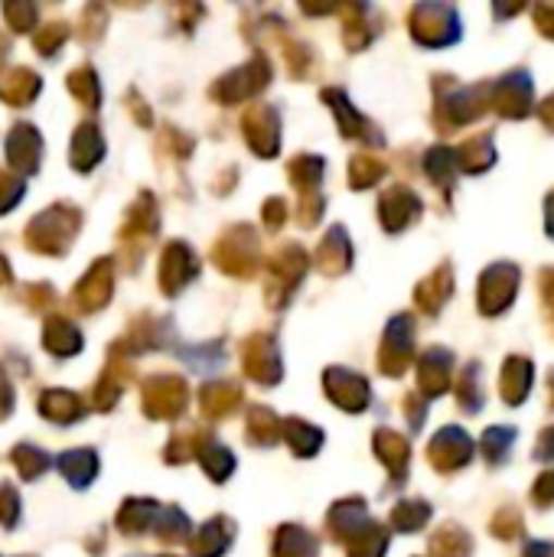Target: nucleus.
I'll use <instances>...</instances> for the list:
<instances>
[{"label": "nucleus", "instance_id": "f257e3e1", "mask_svg": "<svg viewBox=\"0 0 554 557\" xmlns=\"http://www.w3.org/2000/svg\"><path fill=\"white\" fill-rule=\"evenodd\" d=\"M82 228V212L69 202L49 206L26 225V248L36 255H65Z\"/></svg>", "mask_w": 554, "mask_h": 557}, {"label": "nucleus", "instance_id": "f03ea898", "mask_svg": "<svg viewBox=\"0 0 554 557\" xmlns=\"http://www.w3.org/2000/svg\"><path fill=\"white\" fill-rule=\"evenodd\" d=\"M212 261L232 277H251L261 261V242H258L255 228L238 225V228L225 232L212 248Z\"/></svg>", "mask_w": 554, "mask_h": 557}, {"label": "nucleus", "instance_id": "7ed1b4c3", "mask_svg": "<svg viewBox=\"0 0 554 557\" xmlns=\"http://www.w3.org/2000/svg\"><path fill=\"white\" fill-rule=\"evenodd\" d=\"M268 82H271V62H268V55L258 52V55H251L242 69L222 75V78L209 88V95H212L216 101H222V104H242V101L255 98Z\"/></svg>", "mask_w": 554, "mask_h": 557}, {"label": "nucleus", "instance_id": "20e7f679", "mask_svg": "<svg viewBox=\"0 0 554 557\" xmlns=\"http://www.w3.org/2000/svg\"><path fill=\"white\" fill-rule=\"evenodd\" d=\"M189 385L180 375H153L144 382V414L153 421H176L186 414Z\"/></svg>", "mask_w": 554, "mask_h": 557}, {"label": "nucleus", "instance_id": "39448f33", "mask_svg": "<svg viewBox=\"0 0 554 557\" xmlns=\"http://www.w3.org/2000/svg\"><path fill=\"white\" fill-rule=\"evenodd\" d=\"M304 271H307V255L300 245H284L274 258H268V300H271V307H281L294 294Z\"/></svg>", "mask_w": 554, "mask_h": 557}, {"label": "nucleus", "instance_id": "423d86ee", "mask_svg": "<svg viewBox=\"0 0 554 557\" xmlns=\"http://www.w3.org/2000/svg\"><path fill=\"white\" fill-rule=\"evenodd\" d=\"M242 131L258 157H274L281 150V114L271 104H251L242 117Z\"/></svg>", "mask_w": 554, "mask_h": 557}, {"label": "nucleus", "instance_id": "0eeeda50", "mask_svg": "<svg viewBox=\"0 0 554 557\" xmlns=\"http://www.w3.org/2000/svg\"><path fill=\"white\" fill-rule=\"evenodd\" d=\"M196 274H199V261H196L193 248H186L183 242H170L163 248L160 271H157V281H160L163 294L167 297H176Z\"/></svg>", "mask_w": 554, "mask_h": 557}, {"label": "nucleus", "instance_id": "6e6552de", "mask_svg": "<svg viewBox=\"0 0 554 557\" xmlns=\"http://www.w3.org/2000/svg\"><path fill=\"white\" fill-rule=\"evenodd\" d=\"M111 284H114V264L108 258L95 261L88 274L75 284L72 304L78 313H98L111 300Z\"/></svg>", "mask_w": 554, "mask_h": 557}, {"label": "nucleus", "instance_id": "1a4fd4ad", "mask_svg": "<svg viewBox=\"0 0 554 557\" xmlns=\"http://www.w3.org/2000/svg\"><path fill=\"white\" fill-rule=\"evenodd\" d=\"M242 362L248 379H255L258 385H278L281 382V352L278 343L271 336H251L242 346Z\"/></svg>", "mask_w": 554, "mask_h": 557}, {"label": "nucleus", "instance_id": "9d476101", "mask_svg": "<svg viewBox=\"0 0 554 557\" xmlns=\"http://www.w3.org/2000/svg\"><path fill=\"white\" fill-rule=\"evenodd\" d=\"M39 157H42V140H39L36 127L16 124V127L10 131V137H7V163H10L16 173H36Z\"/></svg>", "mask_w": 554, "mask_h": 557}, {"label": "nucleus", "instance_id": "9b49d317", "mask_svg": "<svg viewBox=\"0 0 554 557\" xmlns=\"http://www.w3.org/2000/svg\"><path fill=\"white\" fill-rule=\"evenodd\" d=\"M323 385H327V395H330L340 408H346V411H362V408L369 405V385H366V379H359V375H353V372L330 369L327 379H323Z\"/></svg>", "mask_w": 554, "mask_h": 557}, {"label": "nucleus", "instance_id": "f8f14e48", "mask_svg": "<svg viewBox=\"0 0 554 557\" xmlns=\"http://www.w3.org/2000/svg\"><path fill=\"white\" fill-rule=\"evenodd\" d=\"M157 228H160V215H157L153 196L144 193V196L137 199V206H131V212H127V222H124V228H121V242H124L127 248L137 242V251H140L144 242H150Z\"/></svg>", "mask_w": 554, "mask_h": 557}, {"label": "nucleus", "instance_id": "ddd939ff", "mask_svg": "<svg viewBox=\"0 0 554 557\" xmlns=\"http://www.w3.org/2000/svg\"><path fill=\"white\" fill-rule=\"evenodd\" d=\"M85 411H88V405L82 401V395L65 392V388L42 392V398H39V414L56 424H75L78 418H85Z\"/></svg>", "mask_w": 554, "mask_h": 557}, {"label": "nucleus", "instance_id": "4468645a", "mask_svg": "<svg viewBox=\"0 0 554 557\" xmlns=\"http://www.w3.org/2000/svg\"><path fill=\"white\" fill-rule=\"evenodd\" d=\"M42 346L56 356V359H69L75 352H82V333L69 317H49L46 320V333H42Z\"/></svg>", "mask_w": 554, "mask_h": 557}, {"label": "nucleus", "instance_id": "2eb2a0df", "mask_svg": "<svg viewBox=\"0 0 554 557\" xmlns=\"http://www.w3.org/2000/svg\"><path fill=\"white\" fill-rule=\"evenodd\" d=\"M232 539H235V525H232V519H225V516H219V519H212V522H206L196 535H193V557H222L225 555V548L232 545Z\"/></svg>", "mask_w": 554, "mask_h": 557}, {"label": "nucleus", "instance_id": "dca6fc26", "mask_svg": "<svg viewBox=\"0 0 554 557\" xmlns=\"http://www.w3.org/2000/svg\"><path fill=\"white\" fill-rule=\"evenodd\" d=\"M104 157V137L95 124H78L75 137H72V166L88 173L91 166H98Z\"/></svg>", "mask_w": 554, "mask_h": 557}, {"label": "nucleus", "instance_id": "f3484780", "mask_svg": "<svg viewBox=\"0 0 554 557\" xmlns=\"http://www.w3.org/2000/svg\"><path fill=\"white\" fill-rule=\"evenodd\" d=\"M199 405H202V414L219 421V418H229L238 411L242 405V388L229 385V382H219V385H206L202 395H199Z\"/></svg>", "mask_w": 554, "mask_h": 557}, {"label": "nucleus", "instance_id": "a211bd4d", "mask_svg": "<svg viewBox=\"0 0 554 557\" xmlns=\"http://www.w3.org/2000/svg\"><path fill=\"white\" fill-rule=\"evenodd\" d=\"M157 516H160V506L153 503V499H131V503H124V509L118 512V529L131 539H137V535H144V532H150L153 529V522H157Z\"/></svg>", "mask_w": 554, "mask_h": 557}, {"label": "nucleus", "instance_id": "6ab92c4d", "mask_svg": "<svg viewBox=\"0 0 554 557\" xmlns=\"http://www.w3.org/2000/svg\"><path fill=\"white\" fill-rule=\"evenodd\" d=\"M56 467L75 490H85L98 473V454L95 450H69L56 460Z\"/></svg>", "mask_w": 554, "mask_h": 557}, {"label": "nucleus", "instance_id": "aec40b11", "mask_svg": "<svg viewBox=\"0 0 554 557\" xmlns=\"http://www.w3.org/2000/svg\"><path fill=\"white\" fill-rule=\"evenodd\" d=\"M36 95H39V75L29 72V69H13V72L3 75V82H0V101H7V104H13V108L29 104Z\"/></svg>", "mask_w": 554, "mask_h": 557}, {"label": "nucleus", "instance_id": "412c9836", "mask_svg": "<svg viewBox=\"0 0 554 557\" xmlns=\"http://www.w3.org/2000/svg\"><path fill=\"white\" fill-rule=\"evenodd\" d=\"M317 268L323 274H340V271L349 268V242H346V232L343 228H333L320 242V248H317Z\"/></svg>", "mask_w": 554, "mask_h": 557}, {"label": "nucleus", "instance_id": "4be33fe9", "mask_svg": "<svg viewBox=\"0 0 554 557\" xmlns=\"http://www.w3.org/2000/svg\"><path fill=\"white\" fill-rule=\"evenodd\" d=\"M274 557H320V545L307 529L284 525L274 539Z\"/></svg>", "mask_w": 554, "mask_h": 557}, {"label": "nucleus", "instance_id": "5701e85b", "mask_svg": "<svg viewBox=\"0 0 554 557\" xmlns=\"http://www.w3.org/2000/svg\"><path fill=\"white\" fill-rule=\"evenodd\" d=\"M245 437L255 447H271L281 437V421L274 418L271 408H251L248 411V424H245Z\"/></svg>", "mask_w": 554, "mask_h": 557}, {"label": "nucleus", "instance_id": "b1692460", "mask_svg": "<svg viewBox=\"0 0 554 557\" xmlns=\"http://www.w3.org/2000/svg\"><path fill=\"white\" fill-rule=\"evenodd\" d=\"M199 460H202V467H206V473H209V480H216V483H225L229 476H232V470H235V457H232V450L229 447H222L219 441H206L202 447H199V454H196Z\"/></svg>", "mask_w": 554, "mask_h": 557}, {"label": "nucleus", "instance_id": "393cba45", "mask_svg": "<svg viewBox=\"0 0 554 557\" xmlns=\"http://www.w3.org/2000/svg\"><path fill=\"white\" fill-rule=\"evenodd\" d=\"M287 176H291V183L300 189V196L317 193L320 176H323V160H320V157H310V153H300V157H294V160L287 163Z\"/></svg>", "mask_w": 554, "mask_h": 557}, {"label": "nucleus", "instance_id": "a878e982", "mask_svg": "<svg viewBox=\"0 0 554 557\" xmlns=\"http://www.w3.org/2000/svg\"><path fill=\"white\" fill-rule=\"evenodd\" d=\"M281 434L287 437V447L297 454V457H313L317 450H320V441H323V434L317 431V428H310L307 421H287L284 428H281Z\"/></svg>", "mask_w": 554, "mask_h": 557}, {"label": "nucleus", "instance_id": "bb28decb", "mask_svg": "<svg viewBox=\"0 0 554 557\" xmlns=\"http://www.w3.org/2000/svg\"><path fill=\"white\" fill-rule=\"evenodd\" d=\"M206 441H209V434L199 431V428H186V431L173 434L170 444H167V463H186V460H193Z\"/></svg>", "mask_w": 554, "mask_h": 557}, {"label": "nucleus", "instance_id": "cd10ccee", "mask_svg": "<svg viewBox=\"0 0 554 557\" xmlns=\"http://www.w3.org/2000/svg\"><path fill=\"white\" fill-rule=\"evenodd\" d=\"M10 460H13V467L20 470L23 480H36V476H42V473L52 467V457H49L46 450H39L36 444H20V447L10 454Z\"/></svg>", "mask_w": 554, "mask_h": 557}, {"label": "nucleus", "instance_id": "c85d7f7f", "mask_svg": "<svg viewBox=\"0 0 554 557\" xmlns=\"http://www.w3.org/2000/svg\"><path fill=\"white\" fill-rule=\"evenodd\" d=\"M153 535H157L160 542H167V545L186 542V535H189V519H186L176 506L160 509V516H157V522H153Z\"/></svg>", "mask_w": 554, "mask_h": 557}, {"label": "nucleus", "instance_id": "c756f323", "mask_svg": "<svg viewBox=\"0 0 554 557\" xmlns=\"http://www.w3.org/2000/svg\"><path fill=\"white\" fill-rule=\"evenodd\" d=\"M69 91H72L85 108H98V101H101V85H98L95 69H88V65L75 69V72L69 75Z\"/></svg>", "mask_w": 554, "mask_h": 557}, {"label": "nucleus", "instance_id": "7c9ffc66", "mask_svg": "<svg viewBox=\"0 0 554 557\" xmlns=\"http://www.w3.org/2000/svg\"><path fill=\"white\" fill-rule=\"evenodd\" d=\"M323 98L333 104V111H336V117H340V124H343V134H362L359 127H362V117H356V111L349 108V101H346V95H340V91H333V88H327L323 91Z\"/></svg>", "mask_w": 554, "mask_h": 557}, {"label": "nucleus", "instance_id": "2f4dec72", "mask_svg": "<svg viewBox=\"0 0 554 557\" xmlns=\"http://www.w3.org/2000/svg\"><path fill=\"white\" fill-rule=\"evenodd\" d=\"M69 39V26L65 23H46L33 33V42L42 55H52L62 42Z\"/></svg>", "mask_w": 554, "mask_h": 557}, {"label": "nucleus", "instance_id": "473e14b6", "mask_svg": "<svg viewBox=\"0 0 554 557\" xmlns=\"http://www.w3.org/2000/svg\"><path fill=\"white\" fill-rule=\"evenodd\" d=\"M320 212H323V199H320L317 193H307V196H300V202L291 209V215H294V222H297L300 228H310V225H317Z\"/></svg>", "mask_w": 554, "mask_h": 557}, {"label": "nucleus", "instance_id": "72a5a7b5", "mask_svg": "<svg viewBox=\"0 0 554 557\" xmlns=\"http://www.w3.org/2000/svg\"><path fill=\"white\" fill-rule=\"evenodd\" d=\"M23 180L20 176H13V173H7V170H0V215L3 212H10L20 199H23Z\"/></svg>", "mask_w": 554, "mask_h": 557}, {"label": "nucleus", "instance_id": "f704fd0d", "mask_svg": "<svg viewBox=\"0 0 554 557\" xmlns=\"http://www.w3.org/2000/svg\"><path fill=\"white\" fill-rule=\"evenodd\" d=\"M382 176V163H376L372 157H356L353 160V170H349V180H353V186H372L376 180Z\"/></svg>", "mask_w": 554, "mask_h": 557}, {"label": "nucleus", "instance_id": "c9c22d12", "mask_svg": "<svg viewBox=\"0 0 554 557\" xmlns=\"http://www.w3.org/2000/svg\"><path fill=\"white\" fill-rule=\"evenodd\" d=\"M3 16L16 33H26L36 23V7L33 3H3Z\"/></svg>", "mask_w": 554, "mask_h": 557}, {"label": "nucleus", "instance_id": "e433bc0d", "mask_svg": "<svg viewBox=\"0 0 554 557\" xmlns=\"http://www.w3.org/2000/svg\"><path fill=\"white\" fill-rule=\"evenodd\" d=\"M16 519H20V496H16V490L10 483H3L0 486V525L13 529Z\"/></svg>", "mask_w": 554, "mask_h": 557}, {"label": "nucleus", "instance_id": "4c0bfd02", "mask_svg": "<svg viewBox=\"0 0 554 557\" xmlns=\"http://www.w3.org/2000/svg\"><path fill=\"white\" fill-rule=\"evenodd\" d=\"M376 441H379V444H376L379 457H385L389 467H402V460H405V444H402L395 434H389V431H382Z\"/></svg>", "mask_w": 554, "mask_h": 557}, {"label": "nucleus", "instance_id": "58836bf2", "mask_svg": "<svg viewBox=\"0 0 554 557\" xmlns=\"http://www.w3.org/2000/svg\"><path fill=\"white\" fill-rule=\"evenodd\" d=\"M104 7H88L85 10V16H82V36L88 39V42H95L101 33H104Z\"/></svg>", "mask_w": 554, "mask_h": 557}, {"label": "nucleus", "instance_id": "ea45409f", "mask_svg": "<svg viewBox=\"0 0 554 557\" xmlns=\"http://www.w3.org/2000/svg\"><path fill=\"white\" fill-rule=\"evenodd\" d=\"M261 215H264V225H268L271 232H278V228L291 219V209H287V202H284V199H268Z\"/></svg>", "mask_w": 554, "mask_h": 557}, {"label": "nucleus", "instance_id": "a19ab883", "mask_svg": "<svg viewBox=\"0 0 554 557\" xmlns=\"http://www.w3.org/2000/svg\"><path fill=\"white\" fill-rule=\"evenodd\" d=\"M23 300L29 310H49L52 307V290L49 284H33L29 290H23Z\"/></svg>", "mask_w": 554, "mask_h": 557}, {"label": "nucleus", "instance_id": "79ce46f5", "mask_svg": "<svg viewBox=\"0 0 554 557\" xmlns=\"http://www.w3.org/2000/svg\"><path fill=\"white\" fill-rule=\"evenodd\" d=\"M313 59H310V52L304 49V46H287V65L294 69V75H307V65H310Z\"/></svg>", "mask_w": 554, "mask_h": 557}, {"label": "nucleus", "instance_id": "37998d69", "mask_svg": "<svg viewBox=\"0 0 554 557\" xmlns=\"http://www.w3.org/2000/svg\"><path fill=\"white\" fill-rule=\"evenodd\" d=\"M418 516L424 519V506H402L392 519L398 529H418Z\"/></svg>", "mask_w": 554, "mask_h": 557}, {"label": "nucleus", "instance_id": "c03bdc74", "mask_svg": "<svg viewBox=\"0 0 554 557\" xmlns=\"http://www.w3.org/2000/svg\"><path fill=\"white\" fill-rule=\"evenodd\" d=\"M10 411H13V392H10V382H7V375H3V369H0V421H3Z\"/></svg>", "mask_w": 554, "mask_h": 557}, {"label": "nucleus", "instance_id": "a18cd8bd", "mask_svg": "<svg viewBox=\"0 0 554 557\" xmlns=\"http://www.w3.org/2000/svg\"><path fill=\"white\" fill-rule=\"evenodd\" d=\"M137 111V121L144 124V127H150V111L144 108V101L137 98V95H131V114Z\"/></svg>", "mask_w": 554, "mask_h": 557}, {"label": "nucleus", "instance_id": "49530a36", "mask_svg": "<svg viewBox=\"0 0 554 557\" xmlns=\"http://www.w3.org/2000/svg\"><path fill=\"white\" fill-rule=\"evenodd\" d=\"M3 284H10V264H7V258L0 255V287Z\"/></svg>", "mask_w": 554, "mask_h": 557}, {"label": "nucleus", "instance_id": "de8ad7c7", "mask_svg": "<svg viewBox=\"0 0 554 557\" xmlns=\"http://www.w3.org/2000/svg\"><path fill=\"white\" fill-rule=\"evenodd\" d=\"M7 49H10V42H7V39L0 36V65H3V59H7Z\"/></svg>", "mask_w": 554, "mask_h": 557}, {"label": "nucleus", "instance_id": "09e8293b", "mask_svg": "<svg viewBox=\"0 0 554 557\" xmlns=\"http://www.w3.org/2000/svg\"><path fill=\"white\" fill-rule=\"evenodd\" d=\"M160 557H176V555H160Z\"/></svg>", "mask_w": 554, "mask_h": 557}]
</instances>
